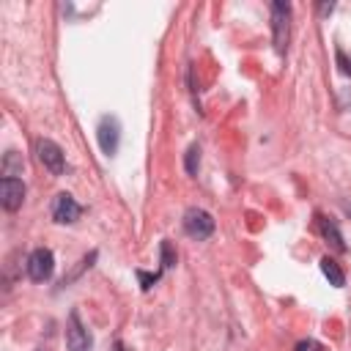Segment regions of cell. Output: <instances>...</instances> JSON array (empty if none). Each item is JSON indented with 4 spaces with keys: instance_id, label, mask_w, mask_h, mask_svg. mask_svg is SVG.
<instances>
[{
    "instance_id": "2e32d148",
    "label": "cell",
    "mask_w": 351,
    "mask_h": 351,
    "mask_svg": "<svg viewBox=\"0 0 351 351\" xmlns=\"http://www.w3.org/2000/svg\"><path fill=\"white\" fill-rule=\"evenodd\" d=\"M335 60H337V69L351 77V55H346V52L337 47V49H335Z\"/></svg>"
},
{
    "instance_id": "3957f363",
    "label": "cell",
    "mask_w": 351,
    "mask_h": 351,
    "mask_svg": "<svg viewBox=\"0 0 351 351\" xmlns=\"http://www.w3.org/2000/svg\"><path fill=\"white\" fill-rule=\"evenodd\" d=\"M90 346H93V337H90L88 326L82 324L80 313L71 310L69 321H66V348L69 351H90Z\"/></svg>"
},
{
    "instance_id": "30bf717a",
    "label": "cell",
    "mask_w": 351,
    "mask_h": 351,
    "mask_svg": "<svg viewBox=\"0 0 351 351\" xmlns=\"http://www.w3.org/2000/svg\"><path fill=\"white\" fill-rule=\"evenodd\" d=\"M321 271H324V277L329 280V285H335V288H343V285H346V274H343V269H340V263H337L335 258L324 255V258H321Z\"/></svg>"
},
{
    "instance_id": "d6986e66",
    "label": "cell",
    "mask_w": 351,
    "mask_h": 351,
    "mask_svg": "<svg viewBox=\"0 0 351 351\" xmlns=\"http://www.w3.org/2000/svg\"><path fill=\"white\" fill-rule=\"evenodd\" d=\"M115 351H126V348H123V343H121V340H115Z\"/></svg>"
},
{
    "instance_id": "ba28073f",
    "label": "cell",
    "mask_w": 351,
    "mask_h": 351,
    "mask_svg": "<svg viewBox=\"0 0 351 351\" xmlns=\"http://www.w3.org/2000/svg\"><path fill=\"white\" fill-rule=\"evenodd\" d=\"M25 200V181L22 178H11V176H3L0 181V203L5 211H16Z\"/></svg>"
},
{
    "instance_id": "9c48e42d",
    "label": "cell",
    "mask_w": 351,
    "mask_h": 351,
    "mask_svg": "<svg viewBox=\"0 0 351 351\" xmlns=\"http://www.w3.org/2000/svg\"><path fill=\"white\" fill-rule=\"evenodd\" d=\"M315 219H318V230H321V236L326 239V244H332L337 252H346V241H343L340 228H337L329 217H324V214H315Z\"/></svg>"
},
{
    "instance_id": "8992f818",
    "label": "cell",
    "mask_w": 351,
    "mask_h": 351,
    "mask_svg": "<svg viewBox=\"0 0 351 351\" xmlns=\"http://www.w3.org/2000/svg\"><path fill=\"white\" fill-rule=\"evenodd\" d=\"M184 230L192 239L203 241V239H208L214 233V217L208 211H203V208H186V214H184Z\"/></svg>"
},
{
    "instance_id": "6da1fadb",
    "label": "cell",
    "mask_w": 351,
    "mask_h": 351,
    "mask_svg": "<svg viewBox=\"0 0 351 351\" xmlns=\"http://www.w3.org/2000/svg\"><path fill=\"white\" fill-rule=\"evenodd\" d=\"M288 38H291V5L282 0H274L271 3V41L280 55L285 52Z\"/></svg>"
},
{
    "instance_id": "277c9868",
    "label": "cell",
    "mask_w": 351,
    "mask_h": 351,
    "mask_svg": "<svg viewBox=\"0 0 351 351\" xmlns=\"http://www.w3.org/2000/svg\"><path fill=\"white\" fill-rule=\"evenodd\" d=\"M36 154H38V162L52 173V176H63L66 173V156L60 151L58 143H52L49 137H41L36 143Z\"/></svg>"
},
{
    "instance_id": "5b68a950",
    "label": "cell",
    "mask_w": 351,
    "mask_h": 351,
    "mask_svg": "<svg viewBox=\"0 0 351 351\" xmlns=\"http://www.w3.org/2000/svg\"><path fill=\"white\" fill-rule=\"evenodd\" d=\"M96 140H99V148L104 156H112L118 151V143H121V123L115 115H104L96 126Z\"/></svg>"
},
{
    "instance_id": "52a82bcc",
    "label": "cell",
    "mask_w": 351,
    "mask_h": 351,
    "mask_svg": "<svg viewBox=\"0 0 351 351\" xmlns=\"http://www.w3.org/2000/svg\"><path fill=\"white\" fill-rule=\"evenodd\" d=\"M80 217H82V206H80L69 192L55 195V200H52V219H55V222L71 225V222H77Z\"/></svg>"
},
{
    "instance_id": "e0dca14e",
    "label": "cell",
    "mask_w": 351,
    "mask_h": 351,
    "mask_svg": "<svg viewBox=\"0 0 351 351\" xmlns=\"http://www.w3.org/2000/svg\"><path fill=\"white\" fill-rule=\"evenodd\" d=\"M293 351H324V346L318 340H313V337H304V340H299L293 346Z\"/></svg>"
},
{
    "instance_id": "8fae6325",
    "label": "cell",
    "mask_w": 351,
    "mask_h": 351,
    "mask_svg": "<svg viewBox=\"0 0 351 351\" xmlns=\"http://www.w3.org/2000/svg\"><path fill=\"white\" fill-rule=\"evenodd\" d=\"M22 167H25L22 156H19L16 151H8V154H5V159H3V176L16 178V176H22Z\"/></svg>"
},
{
    "instance_id": "7c38bea8",
    "label": "cell",
    "mask_w": 351,
    "mask_h": 351,
    "mask_svg": "<svg viewBox=\"0 0 351 351\" xmlns=\"http://www.w3.org/2000/svg\"><path fill=\"white\" fill-rule=\"evenodd\" d=\"M184 167H186V173H189V176H197V167H200V145H197V143H192V145L186 148Z\"/></svg>"
},
{
    "instance_id": "7a4b0ae2",
    "label": "cell",
    "mask_w": 351,
    "mask_h": 351,
    "mask_svg": "<svg viewBox=\"0 0 351 351\" xmlns=\"http://www.w3.org/2000/svg\"><path fill=\"white\" fill-rule=\"evenodd\" d=\"M25 269H27V277H30L33 282H44V280H49L52 271H55V255H52V250H47V247H36V250L27 255Z\"/></svg>"
},
{
    "instance_id": "5bb4252c",
    "label": "cell",
    "mask_w": 351,
    "mask_h": 351,
    "mask_svg": "<svg viewBox=\"0 0 351 351\" xmlns=\"http://www.w3.org/2000/svg\"><path fill=\"white\" fill-rule=\"evenodd\" d=\"M93 261H96V250H93V252H90V255H85V258H82V261H80V266H77V269H74V271H71V274H69V277H63V285H66V282H71V280H74V277H80V274H82V271H85V269H90V263H93Z\"/></svg>"
},
{
    "instance_id": "9a60e30c",
    "label": "cell",
    "mask_w": 351,
    "mask_h": 351,
    "mask_svg": "<svg viewBox=\"0 0 351 351\" xmlns=\"http://www.w3.org/2000/svg\"><path fill=\"white\" fill-rule=\"evenodd\" d=\"M159 274H162V271H154V274H151V271H143V269H140V271H137L140 288H143V291H151V285H154V282L159 280Z\"/></svg>"
},
{
    "instance_id": "ffe728a7",
    "label": "cell",
    "mask_w": 351,
    "mask_h": 351,
    "mask_svg": "<svg viewBox=\"0 0 351 351\" xmlns=\"http://www.w3.org/2000/svg\"><path fill=\"white\" fill-rule=\"evenodd\" d=\"M346 214H348V217H351V206H348V208H346Z\"/></svg>"
},
{
    "instance_id": "4fadbf2b",
    "label": "cell",
    "mask_w": 351,
    "mask_h": 351,
    "mask_svg": "<svg viewBox=\"0 0 351 351\" xmlns=\"http://www.w3.org/2000/svg\"><path fill=\"white\" fill-rule=\"evenodd\" d=\"M159 263H162V271H167V269L176 266V247L167 239L159 244Z\"/></svg>"
},
{
    "instance_id": "ac0fdd59",
    "label": "cell",
    "mask_w": 351,
    "mask_h": 351,
    "mask_svg": "<svg viewBox=\"0 0 351 351\" xmlns=\"http://www.w3.org/2000/svg\"><path fill=\"white\" fill-rule=\"evenodd\" d=\"M332 11H335V3H321V5H318V14H321V16H326V14H332Z\"/></svg>"
}]
</instances>
